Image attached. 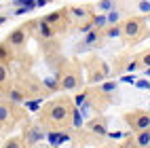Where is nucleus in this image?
<instances>
[{"label":"nucleus","mask_w":150,"mask_h":148,"mask_svg":"<svg viewBox=\"0 0 150 148\" xmlns=\"http://www.w3.org/2000/svg\"><path fill=\"white\" fill-rule=\"evenodd\" d=\"M108 135L112 137V140H121V137H123L125 133H123V131H114V133H108Z\"/></svg>","instance_id":"34"},{"label":"nucleus","mask_w":150,"mask_h":148,"mask_svg":"<svg viewBox=\"0 0 150 148\" xmlns=\"http://www.w3.org/2000/svg\"><path fill=\"white\" fill-rule=\"evenodd\" d=\"M34 148H40V146H34Z\"/></svg>","instance_id":"38"},{"label":"nucleus","mask_w":150,"mask_h":148,"mask_svg":"<svg viewBox=\"0 0 150 148\" xmlns=\"http://www.w3.org/2000/svg\"><path fill=\"white\" fill-rule=\"evenodd\" d=\"M91 25H93V30H99V28L108 25V23H106V15H95V17L91 19Z\"/></svg>","instance_id":"17"},{"label":"nucleus","mask_w":150,"mask_h":148,"mask_svg":"<svg viewBox=\"0 0 150 148\" xmlns=\"http://www.w3.org/2000/svg\"><path fill=\"white\" fill-rule=\"evenodd\" d=\"M2 148H23V142H21V140H17V137H11V140H8Z\"/></svg>","instance_id":"24"},{"label":"nucleus","mask_w":150,"mask_h":148,"mask_svg":"<svg viewBox=\"0 0 150 148\" xmlns=\"http://www.w3.org/2000/svg\"><path fill=\"white\" fill-rule=\"evenodd\" d=\"M139 66L150 68V53H144V55H142V59H139Z\"/></svg>","instance_id":"31"},{"label":"nucleus","mask_w":150,"mask_h":148,"mask_svg":"<svg viewBox=\"0 0 150 148\" xmlns=\"http://www.w3.org/2000/svg\"><path fill=\"white\" fill-rule=\"evenodd\" d=\"M137 8L142 13H150V0H139L137 2Z\"/></svg>","instance_id":"27"},{"label":"nucleus","mask_w":150,"mask_h":148,"mask_svg":"<svg viewBox=\"0 0 150 148\" xmlns=\"http://www.w3.org/2000/svg\"><path fill=\"white\" fill-rule=\"evenodd\" d=\"M70 116V108L66 102H57L51 106V110H49V118H51L53 123H64L66 118Z\"/></svg>","instance_id":"1"},{"label":"nucleus","mask_w":150,"mask_h":148,"mask_svg":"<svg viewBox=\"0 0 150 148\" xmlns=\"http://www.w3.org/2000/svg\"><path fill=\"white\" fill-rule=\"evenodd\" d=\"M42 137H47V133L40 129V127H34V129H28L25 135H23V140L30 142V144H36V142H40Z\"/></svg>","instance_id":"6"},{"label":"nucleus","mask_w":150,"mask_h":148,"mask_svg":"<svg viewBox=\"0 0 150 148\" xmlns=\"http://www.w3.org/2000/svg\"><path fill=\"white\" fill-rule=\"evenodd\" d=\"M68 140H70V135H68V133H57V137H55V146L64 144V142H68Z\"/></svg>","instance_id":"29"},{"label":"nucleus","mask_w":150,"mask_h":148,"mask_svg":"<svg viewBox=\"0 0 150 148\" xmlns=\"http://www.w3.org/2000/svg\"><path fill=\"white\" fill-rule=\"evenodd\" d=\"M97 42H99V32L97 30H91V32H87V36H85V42H83L81 51H87V47H93Z\"/></svg>","instance_id":"8"},{"label":"nucleus","mask_w":150,"mask_h":148,"mask_svg":"<svg viewBox=\"0 0 150 148\" xmlns=\"http://www.w3.org/2000/svg\"><path fill=\"white\" fill-rule=\"evenodd\" d=\"M8 57H11V49H8L6 42H2V45H0V64H4Z\"/></svg>","instance_id":"18"},{"label":"nucleus","mask_w":150,"mask_h":148,"mask_svg":"<svg viewBox=\"0 0 150 148\" xmlns=\"http://www.w3.org/2000/svg\"><path fill=\"white\" fill-rule=\"evenodd\" d=\"M42 85L49 89V91H55V89L59 87V85H57V78H53V76H47L45 81H42Z\"/></svg>","instance_id":"20"},{"label":"nucleus","mask_w":150,"mask_h":148,"mask_svg":"<svg viewBox=\"0 0 150 148\" xmlns=\"http://www.w3.org/2000/svg\"><path fill=\"white\" fill-rule=\"evenodd\" d=\"M135 144L139 148H148L150 146V129H144V131H137V137H135Z\"/></svg>","instance_id":"10"},{"label":"nucleus","mask_w":150,"mask_h":148,"mask_svg":"<svg viewBox=\"0 0 150 148\" xmlns=\"http://www.w3.org/2000/svg\"><path fill=\"white\" fill-rule=\"evenodd\" d=\"M116 87H118V83H114V81H108V83H104V85L99 87V89H102L104 93H112V91H114Z\"/></svg>","instance_id":"22"},{"label":"nucleus","mask_w":150,"mask_h":148,"mask_svg":"<svg viewBox=\"0 0 150 148\" xmlns=\"http://www.w3.org/2000/svg\"><path fill=\"white\" fill-rule=\"evenodd\" d=\"M97 8H99V11H104V13L114 11V0H99V2H97Z\"/></svg>","instance_id":"15"},{"label":"nucleus","mask_w":150,"mask_h":148,"mask_svg":"<svg viewBox=\"0 0 150 148\" xmlns=\"http://www.w3.org/2000/svg\"><path fill=\"white\" fill-rule=\"evenodd\" d=\"M123 34L127 38H137L139 34H142V19H137V17L127 19L125 25H123Z\"/></svg>","instance_id":"3"},{"label":"nucleus","mask_w":150,"mask_h":148,"mask_svg":"<svg viewBox=\"0 0 150 148\" xmlns=\"http://www.w3.org/2000/svg\"><path fill=\"white\" fill-rule=\"evenodd\" d=\"M59 19H62V13H59V11H55V13H51V15H47V17L42 19V21H45V23H49V25H51V23H55V21H59Z\"/></svg>","instance_id":"21"},{"label":"nucleus","mask_w":150,"mask_h":148,"mask_svg":"<svg viewBox=\"0 0 150 148\" xmlns=\"http://www.w3.org/2000/svg\"><path fill=\"white\" fill-rule=\"evenodd\" d=\"M70 116H72V127H76V129H78V127H83V125H85V116L81 114V110H78V108H74V110H72V114H70Z\"/></svg>","instance_id":"12"},{"label":"nucleus","mask_w":150,"mask_h":148,"mask_svg":"<svg viewBox=\"0 0 150 148\" xmlns=\"http://www.w3.org/2000/svg\"><path fill=\"white\" fill-rule=\"evenodd\" d=\"M121 34H123V28H121V25H110V28H108V32H106L108 38H118Z\"/></svg>","instance_id":"19"},{"label":"nucleus","mask_w":150,"mask_h":148,"mask_svg":"<svg viewBox=\"0 0 150 148\" xmlns=\"http://www.w3.org/2000/svg\"><path fill=\"white\" fill-rule=\"evenodd\" d=\"M40 104H42V100H30V102H25V108L32 110V112H36L38 108H40Z\"/></svg>","instance_id":"25"},{"label":"nucleus","mask_w":150,"mask_h":148,"mask_svg":"<svg viewBox=\"0 0 150 148\" xmlns=\"http://www.w3.org/2000/svg\"><path fill=\"white\" fill-rule=\"evenodd\" d=\"M70 13H72L78 21H83V19L89 17V11H87V8H83V6H72V8H70Z\"/></svg>","instance_id":"14"},{"label":"nucleus","mask_w":150,"mask_h":148,"mask_svg":"<svg viewBox=\"0 0 150 148\" xmlns=\"http://www.w3.org/2000/svg\"><path fill=\"white\" fill-rule=\"evenodd\" d=\"M38 36H40L42 40H51V38L55 36V30L49 25V23L40 21V23H38Z\"/></svg>","instance_id":"7"},{"label":"nucleus","mask_w":150,"mask_h":148,"mask_svg":"<svg viewBox=\"0 0 150 148\" xmlns=\"http://www.w3.org/2000/svg\"><path fill=\"white\" fill-rule=\"evenodd\" d=\"M144 78H150V68H146V70H144Z\"/></svg>","instance_id":"36"},{"label":"nucleus","mask_w":150,"mask_h":148,"mask_svg":"<svg viewBox=\"0 0 150 148\" xmlns=\"http://www.w3.org/2000/svg\"><path fill=\"white\" fill-rule=\"evenodd\" d=\"M4 21H6V17H4V15H0V25H2Z\"/></svg>","instance_id":"37"},{"label":"nucleus","mask_w":150,"mask_h":148,"mask_svg":"<svg viewBox=\"0 0 150 148\" xmlns=\"http://www.w3.org/2000/svg\"><path fill=\"white\" fill-rule=\"evenodd\" d=\"M137 89H144V91H150V81H148V78H139V81H135L133 83Z\"/></svg>","instance_id":"26"},{"label":"nucleus","mask_w":150,"mask_h":148,"mask_svg":"<svg viewBox=\"0 0 150 148\" xmlns=\"http://www.w3.org/2000/svg\"><path fill=\"white\" fill-rule=\"evenodd\" d=\"M137 68H139V64H137V62H131V64H127V72L131 74V72H135V70H137Z\"/></svg>","instance_id":"33"},{"label":"nucleus","mask_w":150,"mask_h":148,"mask_svg":"<svg viewBox=\"0 0 150 148\" xmlns=\"http://www.w3.org/2000/svg\"><path fill=\"white\" fill-rule=\"evenodd\" d=\"M131 127L135 131H144L150 129V114H131Z\"/></svg>","instance_id":"4"},{"label":"nucleus","mask_w":150,"mask_h":148,"mask_svg":"<svg viewBox=\"0 0 150 148\" xmlns=\"http://www.w3.org/2000/svg\"><path fill=\"white\" fill-rule=\"evenodd\" d=\"M25 38H28L25 28H17V30H13V32L6 36L4 42H6L8 47H13V49H21V47L25 45Z\"/></svg>","instance_id":"2"},{"label":"nucleus","mask_w":150,"mask_h":148,"mask_svg":"<svg viewBox=\"0 0 150 148\" xmlns=\"http://www.w3.org/2000/svg\"><path fill=\"white\" fill-rule=\"evenodd\" d=\"M59 87H62L64 91H72V89H76V87H78V76H76V74H72V72L64 74V78L59 81Z\"/></svg>","instance_id":"5"},{"label":"nucleus","mask_w":150,"mask_h":148,"mask_svg":"<svg viewBox=\"0 0 150 148\" xmlns=\"http://www.w3.org/2000/svg\"><path fill=\"white\" fill-rule=\"evenodd\" d=\"M148 114H150V112H148Z\"/></svg>","instance_id":"39"},{"label":"nucleus","mask_w":150,"mask_h":148,"mask_svg":"<svg viewBox=\"0 0 150 148\" xmlns=\"http://www.w3.org/2000/svg\"><path fill=\"white\" fill-rule=\"evenodd\" d=\"M28 13H30V11H28L25 6H17L15 11H13V15H28Z\"/></svg>","instance_id":"32"},{"label":"nucleus","mask_w":150,"mask_h":148,"mask_svg":"<svg viewBox=\"0 0 150 148\" xmlns=\"http://www.w3.org/2000/svg\"><path fill=\"white\" fill-rule=\"evenodd\" d=\"M135 81H137V78H135L133 74H125V76H121V81H118V83H131V85H133Z\"/></svg>","instance_id":"30"},{"label":"nucleus","mask_w":150,"mask_h":148,"mask_svg":"<svg viewBox=\"0 0 150 148\" xmlns=\"http://www.w3.org/2000/svg\"><path fill=\"white\" fill-rule=\"evenodd\" d=\"M85 102H87V93H78V95L74 97V106H76V108H81Z\"/></svg>","instance_id":"28"},{"label":"nucleus","mask_w":150,"mask_h":148,"mask_svg":"<svg viewBox=\"0 0 150 148\" xmlns=\"http://www.w3.org/2000/svg\"><path fill=\"white\" fill-rule=\"evenodd\" d=\"M8 81V68L6 64H0V85H4Z\"/></svg>","instance_id":"23"},{"label":"nucleus","mask_w":150,"mask_h":148,"mask_svg":"<svg viewBox=\"0 0 150 148\" xmlns=\"http://www.w3.org/2000/svg\"><path fill=\"white\" fill-rule=\"evenodd\" d=\"M49 2H53V0H36V8H38V6H45V4H49Z\"/></svg>","instance_id":"35"},{"label":"nucleus","mask_w":150,"mask_h":148,"mask_svg":"<svg viewBox=\"0 0 150 148\" xmlns=\"http://www.w3.org/2000/svg\"><path fill=\"white\" fill-rule=\"evenodd\" d=\"M6 97L11 100L13 104H19V102H25V95L21 93V91H17V89H8V93H6Z\"/></svg>","instance_id":"13"},{"label":"nucleus","mask_w":150,"mask_h":148,"mask_svg":"<svg viewBox=\"0 0 150 148\" xmlns=\"http://www.w3.org/2000/svg\"><path fill=\"white\" fill-rule=\"evenodd\" d=\"M118 19H121V13H118V11H110V13H106V23H108V25H116Z\"/></svg>","instance_id":"16"},{"label":"nucleus","mask_w":150,"mask_h":148,"mask_svg":"<svg viewBox=\"0 0 150 148\" xmlns=\"http://www.w3.org/2000/svg\"><path fill=\"white\" fill-rule=\"evenodd\" d=\"M89 131L95 133V135H108V129H106L104 121H91L89 123Z\"/></svg>","instance_id":"9"},{"label":"nucleus","mask_w":150,"mask_h":148,"mask_svg":"<svg viewBox=\"0 0 150 148\" xmlns=\"http://www.w3.org/2000/svg\"><path fill=\"white\" fill-rule=\"evenodd\" d=\"M11 116H13V110H11L6 104H0V127L11 121Z\"/></svg>","instance_id":"11"}]
</instances>
